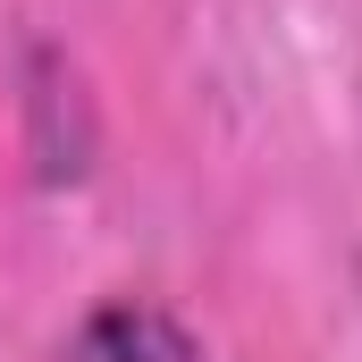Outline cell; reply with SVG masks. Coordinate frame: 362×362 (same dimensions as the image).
Returning <instances> with one entry per match:
<instances>
[{
  "instance_id": "6da1fadb",
  "label": "cell",
  "mask_w": 362,
  "mask_h": 362,
  "mask_svg": "<svg viewBox=\"0 0 362 362\" xmlns=\"http://www.w3.org/2000/svg\"><path fill=\"white\" fill-rule=\"evenodd\" d=\"M68 362H202V346L185 337V329L160 312V303H135V295H118V303H93L85 320H76Z\"/></svg>"
}]
</instances>
